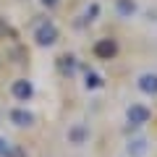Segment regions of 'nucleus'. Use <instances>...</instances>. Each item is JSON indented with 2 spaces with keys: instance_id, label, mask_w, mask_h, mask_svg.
I'll return each instance as SVG.
<instances>
[{
  "instance_id": "f257e3e1",
  "label": "nucleus",
  "mask_w": 157,
  "mask_h": 157,
  "mask_svg": "<svg viewBox=\"0 0 157 157\" xmlns=\"http://www.w3.org/2000/svg\"><path fill=\"white\" fill-rule=\"evenodd\" d=\"M34 39H37L39 47H50L58 42V26L52 21H42L37 26V32H34Z\"/></svg>"
},
{
  "instance_id": "f03ea898",
  "label": "nucleus",
  "mask_w": 157,
  "mask_h": 157,
  "mask_svg": "<svg viewBox=\"0 0 157 157\" xmlns=\"http://www.w3.org/2000/svg\"><path fill=\"white\" fill-rule=\"evenodd\" d=\"M126 118H128L131 126H144L147 121L152 118V113H149L147 105H139V102H136V105H131L128 110H126Z\"/></svg>"
},
{
  "instance_id": "7ed1b4c3",
  "label": "nucleus",
  "mask_w": 157,
  "mask_h": 157,
  "mask_svg": "<svg viewBox=\"0 0 157 157\" xmlns=\"http://www.w3.org/2000/svg\"><path fill=\"white\" fill-rule=\"evenodd\" d=\"M115 52H118L115 39H97V42H94V55L102 58V60H110V58H115Z\"/></svg>"
},
{
  "instance_id": "20e7f679",
  "label": "nucleus",
  "mask_w": 157,
  "mask_h": 157,
  "mask_svg": "<svg viewBox=\"0 0 157 157\" xmlns=\"http://www.w3.org/2000/svg\"><path fill=\"white\" fill-rule=\"evenodd\" d=\"M11 92H13L16 100L26 102L29 97L34 94V86H32V81H26V78H18V81H13V84H11Z\"/></svg>"
},
{
  "instance_id": "39448f33",
  "label": "nucleus",
  "mask_w": 157,
  "mask_h": 157,
  "mask_svg": "<svg viewBox=\"0 0 157 157\" xmlns=\"http://www.w3.org/2000/svg\"><path fill=\"white\" fill-rule=\"evenodd\" d=\"M86 139H89V128H86L84 123H73L71 128H68V141H71V144H84Z\"/></svg>"
},
{
  "instance_id": "423d86ee",
  "label": "nucleus",
  "mask_w": 157,
  "mask_h": 157,
  "mask_svg": "<svg viewBox=\"0 0 157 157\" xmlns=\"http://www.w3.org/2000/svg\"><path fill=\"white\" fill-rule=\"evenodd\" d=\"M139 89L144 94H157V73H141L139 76Z\"/></svg>"
},
{
  "instance_id": "0eeeda50",
  "label": "nucleus",
  "mask_w": 157,
  "mask_h": 157,
  "mask_svg": "<svg viewBox=\"0 0 157 157\" xmlns=\"http://www.w3.org/2000/svg\"><path fill=\"white\" fill-rule=\"evenodd\" d=\"M11 121L16 126H32L34 123V115L26 110H21V107H16V110H11Z\"/></svg>"
},
{
  "instance_id": "6e6552de",
  "label": "nucleus",
  "mask_w": 157,
  "mask_h": 157,
  "mask_svg": "<svg viewBox=\"0 0 157 157\" xmlns=\"http://www.w3.org/2000/svg\"><path fill=\"white\" fill-rule=\"evenodd\" d=\"M115 8H118V13L123 18H131L136 13V3L134 0H115Z\"/></svg>"
},
{
  "instance_id": "1a4fd4ad",
  "label": "nucleus",
  "mask_w": 157,
  "mask_h": 157,
  "mask_svg": "<svg viewBox=\"0 0 157 157\" xmlns=\"http://www.w3.org/2000/svg\"><path fill=\"white\" fill-rule=\"evenodd\" d=\"M73 68H76L73 55H63V58H60V71H63V73H73Z\"/></svg>"
},
{
  "instance_id": "9d476101",
  "label": "nucleus",
  "mask_w": 157,
  "mask_h": 157,
  "mask_svg": "<svg viewBox=\"0 0 157 157\" xmlns=\"http://www.w3.org/2000/svg\"><path fill=\"white\" fill-rule=\"evenodd\" d=\"M100 84H102V78L97 76L94 71H86V86H89V89H97Z\"/></svg>"
},
{
  "instance_id": "9b49d317",
  "label": "nucleus",
  "mask_w": 157,
  "mask_h": 157,
  "mask_svg": "<svg viewBox=\"0 0 157 157\" xmlns=\"http://www.w3.org/2000/svg\"><path fill=\"white\" fill-rule=\"evenodd\" d=\"M3 157H24V152L18 149V147H8V149H6V155H3Z\"/></svg>"
},
{
  "instance_id": "f8f14e48",
  "label": "nucleus",
  "mask_w": 157,
  "mask_h": 157,
  "mask_svg": "<svg viewBox=\"0 0 157 157\" xmlns=\"http://www.w3.org/2000/svg\"><path fill=\"white\" fill-rule=\"evenodd\" d=\"M97 13H100V6H92L89 11H86V18H89V21H92V18H94Z\"/></svg>"
},
{
  "instance_id": "ddd939ff",
  "label": "nucleus",
  "mask_w": 157,
  "mask_h": 157,
  "mask_svg": "<svg viewBox=\"0 0 157 157\" xmlns=\"http://www.w3.org/2000/svg\"><path fill=\"white\" fill-rule=\"evenodd\" d=\"M131 147H134L136 152H141V149H144V141H141V139H136V141H134V144H131Z\"/></svg>"
},
{
  "instance_id": "4468645a",
  "label": "nucleus",
  "mask_w": 157,
  "mask_h": 157,
  "mask_svg": "<svg viewBox=\"0 0 157 157\" xmlns=\"http://www.w3.org/2000/svg\"><path fill=\"white\" fill-rule=\"evenodd\" d=\"M6 149H8V141H6V139H0V155H6Z\"/></svg>"
},
{
  "instance_id": "2eb2a0df",
  "label": "nucleus",
  "mask_w": 157,
  "mask_h": 157,
  "mask_svg": "<svg viewBox=\"0 0 157 157\" xmlns=\"http://www.w3.org/2000/svg\"><path fill=\"white\" fill-rule=\"evenodd\" d=\"M42 6H47V8H55V6H58V0H42Z\"/></svg>"
}]
</instances>
